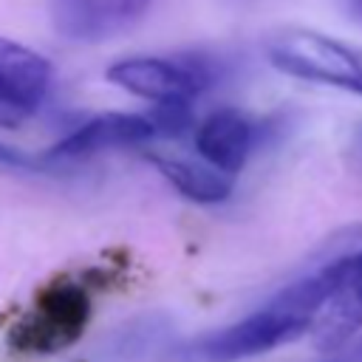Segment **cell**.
I'll return each instance as SVG.
<instances>
[{
    "mask_svg": "<svg viewBox=\"0 0 362 362\" xmlns=\"http://www.w3.org/2000/svg\"><path fill=\"white\" fill-rule=\"evenodd\" d=\"M342 6L348 8V14H354L356 20H362V0H342Z\"/></svg>",
    "mask_w": 362,
    "mask_h": 362,
    "instance_id": "cell-12",
    "label": "cell"
},
{
    "mask_svg": "<svg viewBox=\"0 0 362 362\" xmlns=\"http://www.w3.org/2000/svg\"><path fill=\"white\" fill-rule=\"evenodd\" d=\"M362 328V249L342 255V286L314 320V348L334 354Z\"/></svg>",
    "mask_w": 362,
    "mask_h": 362,
    "instance_id": "cell-7",
    "label": "cell"
},
{
    "mask_svg": "<svg viewBox=\"0 0 362 362\" xmlns=\"http://www.w3.org/2000/svg\"><path fill=\"white\" fill-rule=\"evenodd\" d=\"M158 136L156 122L147 113H102L74 133H68L62 141L54 144L51 158H85L102 150H116L127 144H139Z\"/></svg>",
    "mask_w": 362,
    "mask_h": 362,
    "instance_id": "cell-8",
    "label": "cell"
},
{
    "mask_svg": "<svg viewBox=\"0 0 362 362\" xmlns=\"http://www.w3.org/2000/svg\"><path fill=\"white\" fill-rule=\"evenodd\" d=\"M252 144H255V124L238 110L209 113L195 133L198 156L209 167H215L226 175H235L238 170H243V164L252 153Z\"/></svg>",
    "mask_w": 362,
    "mask_h": 362,
    "instance_id": "cell-9",
    "label": "cell"
},
{
    "mask_svg": "<svg viewBox=\"0 0 362 362\" xmlns=\"http://www.w3.org/2000/svg\"><path fill=\"white\" fill-rule=\"evenodd\" d=\"M356 362H362V342H356V348H354V354H351Z\"/></svg>",
    "mask_w": 362,
    "mask_h": 362,
    "instance_id": "cell-13",
    "label": "cell"
},
{
    "mask_svg": "<svg viewBox=\"0 0 362 362\" xmlns=\"http://www.w3.org/2000/svg\"><path fill=\"white\" fill-rule=\"evenodd\" d=\"M156 167L189 201L221 204L232 195V175H226L209 164H198V161H187V158H156Z\"/></svg>",
    "mask_w": 362,
    "mask_h": 362,
    "instance_id": "cell-10",
    "label": "cell"
},
{
    "mask_svg": "<svg viewBox=\"0 0 362 362\" xmlns=\"http://www.w3.org/2000/svg\"><path fill=\"white\" fill-rule=\"evenodd\" d=\"M311 328H314L311 317L288 314V311L274 308L269 303L266 308L249 314L246 320L226 325L221 331H212L204 339H198L192 354L201 362H238V359L266 354L277 345L294 342Z\"/></svg>",
    "mask_w": 362,
    "mask_h": 362,
    "instance_id": "cell-3",
    "label": "cell"
},
{
    "mask_svg": "<svg viewBox=\"0 0 362 362\" xmlns=\"http://www.w3.org/2000/svg\"><path fill=\"white\" fill-rule=\"evenodd\" d=\"M93 314L88 283L76 277H57L45 283L31 308L8 328V345L25 354H57L74 345Z\"/></svg>",
    "mask_w": 362,
    "mask_h": 362,
    "instance_id": "cell-1",
    "label": "cell"
},
{
    "mask_svg": "<svg viewBox=\"0 0 362 362\" xmlns=\"http://www.w3.org/2000/svg\"><path fill=\"white\" fill-rule=\"evenodd\" d=\"M48 88L51 62L20 42L0 37V124L34 113Z\"/></svg>",
    "mask_w": 362,
    "mask_h": 362,
    "instance_id": "cell-5",
    "label": "cell"
},
{
    "mask_svg": "<svg viewBox=\"0 0 362 362\" xmlns=\"http://www.w3.org/2000/svg\"><path fill=\"white\" fill-rule=\"evenodd\" d=\"M0 164H11V167H34L31 158H25V156H20L17 150L3 147V144H0Z\"/></svg>",
    "mask_w": 362,
    "mask_h": 362,
    "instance_id": "cell-11",
    "label": "cell"
},
{
    "mask_svg": "<svg viewBox=\"0 0 362 362\" xmlns=\"http://www.w3.org/2000/svg\"><path fill=\"white\" fill-rule=\"evenodd\" d=\"M107 79L156 105H189L209 85V68L187 59L130 57L110 65Z\"/></svg>",
    "mask_w": 362,
    "mask_h": 362,
    "instance_id": "cell-4",
    "label": "cell"
},
{
    "mask_svg": "<svg viewBox=\"0 0 362 362\" xmlns=\"http://www.w3.org/2000/svg\"><path fill=\"white\" fill-rule=\"evenodd\" d=\"M269 62L297 79L362 96V48L308 28H283L266 42Z\"/></svg>",
    "mask_w": 362,
    "mask_h": 362,
    "instance_id": "cell-2",
    "label": "cell"
},
{
    "mask_svg": "<svg viewBox=\"0 0 362 362\" xmlns=\"http://www.w3.org/2000/svg\"><path fill=\"white\" fill-rule=\"evenodd\" d=\"M153 0H48L54 28L76 42L110 40L133 28Z\"/></svg>",
    "mask_w": 362,
    "mask_h": 362,
    "instance_id": "cell-6",
    "label": "cell"
}]
</instances>
